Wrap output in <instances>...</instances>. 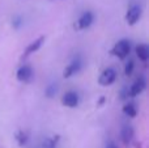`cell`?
Returning a JSON list of instances; mask_svg holds the SVG:
<instances>
[{
  "instance_id": "13",
  "label": "cell",
  "mask_w": 149,
  "mask_h": 148,
  "mask_svg": "<svg viewBox=\"0 0 149 148\" xmlns=\"http://www.w3.org/2000/svg\"><path fill=\"white\" fill-rule=\"evenodd\" d=\"M60 140V136L59 135H55V136H50V138H46L42 143V147L43 148H56L58 143Z\"/></svg>"
},
{
  "instance_id": "17",
  "label": "cell",
  "mask_w": 149,
  "mask_h": 148,
  "mask_svg": "<svg viewBox=\"0 0 149 148\" xmlns=\"http://www.w3.org/2000/svg\"><path fill=\"white\" fill-rule=\"evenodd\" d=\"M12 25H13V28L15 29H18L21 25H22V18H21V16H16L15 18H13V21H12Z\"/></svg>"
},
{
  "instance_id": "4",
  "label": "cell",
  "mask_w": 149,
  "mask_h": 148,
  "mask_svg": "<svg viewBox=\"0 0 149 148\" xmlns=\"http://www.w3.org/2000/svg\"><path fill=\"white\" fill-rule=\"evenodd\" d=\"M81 67H82L81 58H80V57L74 58L72 62H71L70 64H68L67 67L64 68V71H63V77H64V79H70V77H72L73 75H76L77 72H80Z\"/></svg>"
},
{
  "instance_id": "20",
  "label": "cell",
  "mask_w": 149,
  "mask_h": 148,
  "mask_svg": "<svg viewBox=\"0 0 149 148\" xmlns=\"http://www.w3.org/2000/svg\"><path fill=\"white\" fill-rule=\"evenodd\" d=\"M103 102H105V97H101V98H100V101H98V106H100V105H102L103 104Z\"/></svg>"
},
{
  "instance_id": "9",
  "label": "cell",
  "mask_w": 149,
  "mask_h": 148,
  "mask_svg": "<svg viewBox=\"0 0 149 148\" xmlns=\"http://www.w3.org/2000/svg\"><path fill=\"white\" fill-rule=\"evenodd\" d=\"M134 136H135V133H134V128L132 126L130 125H124L120 130V138H122V142L124 143V146L128 147L132 144L134 142Z\"/></svg>"
},
{
  "instance_id": "3",
  "label": "cell",
  "mask_w": 149,
  "mask_h": 148,
  "mask_svg": "<svg viewBox=\"0 0 149 148\" xmlns=\"http://www.w3.org/2000/svg\"><path fill=\"white\" fill-rule=\"evenodd\" d=\"M16 77H17V80L21 81V83H30V81L34 79L33 68L28 64L21 66V67L17 70V72H16Z\"/></svg>"
},
{
  "instance_id": "14",
  "label": "cell",
  "mask_w": 149,
  "mask_h": 148,
  "mask_svg": "<svg viewBox=\"0 0 149 148\" xmlns=\"http://www.w3.org/2000/svg\"><path fill=\"white\" fill-rule=\"evenodd\" d=\"M15 139L17 140L18 146H20V147H24L26 143H28V134H26L25 131L20 130V131H17V133H16Z\"/></svg>"
},
{
  "instance_id": "15",
  "label": "cell",
  "mask_w": 149,
  "mask_h": 148,
  "mask_svg": "<svg viewBox=\"0 0 149 148\" xmlns=\"http://www.w3.org/2000/svg\"><path fill=\"white\" fill-rule=\"evenodd\" d=\"M58 91H59V87H58V84H51V85H49L46 88V91H45V94H46L47 98H52V97H54L55 94L58 93Z\"/></svg>"
},
{
  "instance_id": "18",
  "label": "cell",
  "mask_w": 149,
  "mask_h": 148,
  "mask_svg": "<svg viewBox=\"0 0 149 148\" xmlns=\"http://www.w3.org/2000/svg\"><path fill=\"white\" fill-rule=\"evenodd\" d=\"M128 97H130L128 88H127V87H124V88L120 91V100H122V101H124V100H127Z\"/></svg>"
},
{
  "instance_id": "16",
  "label": "cell",
  "mask_w": 149,
  "mask_h": 148,
  "mask_svg": "<svg viewBox=\"0 0 149 148\" xmlns=\"http://www.w3.org/2000/svg\"><path fill=\"white\" fill-rule=\"evenodd\" d=\"M134 68H135V64L132 60H130V62L126 63V66H124V73H126L127 76H131L132 72H134Z\"/></svg>"
},
{
  "instance_id": "19",
  "label": "cell",
  "mask_w": 149,
  "mask_h": 148,
  "mask_svg": "<svg viewBox=\"0 0 149 148\" xmlns=\"http://www.w3.org/2000/svg\"><path fill=\"white\" fill-rule=\"evenodd\" d=\"M106 148H118L115 146V143H113V142H110V143L107 144V146H106Z\"/></svg>"
},
{
  "instance_id": "6",
  "label": "cell",
  "mask_w": 149,
  "mask_h": 148,
  "mask_svg": "<svg viewBox=\"0 0 149 148\" xmlns=\"http://www.w3.org/2000/svg\"><path fill=\"white\" fill-rule=\"evenodd\" d=\"M141 13H143V9H141V7H139V5H132V7H130L128 10H127V13H126V22L131 26L135 25V24L140 20Z\"/></svg>"
},
{
  "instance_id": "1",
  "label": "cell",
  "mask_w": 149,
  "mask_h": 148,
  "mask_svg": "<svg viewBox=\"0 0 149 148\" xmlns=\"http://www.w3.org/2000/svg\"><path fill=\"white\" fill-rule=\"evenodd\" d=\"M130 52H131V42L128 39H120L111 49V54L120 60L126 59Z\"/></svg>"
},
{
  "instance_id": "5",
  "label": "cell",
  "mask_w": 149,
  "mask_h": 148,
  "mask_svg": "<svg viewBox=\"0 0 149 148\" xmlns=\"http://www.w3.org/2000/svg\"><path fill=\"white\" fill-rule=\"evenodd\" d=\"M116 80V71L114 68H106L98 77V84L102 87H109Z\"/></svg>"
},
{
  "instance_id": "8",
  "label": "cell",
  "mask_w": 149,
  "mask_h": 148,
  "mask_svg": "<svg viewBox=\"0 0 149 148\" xmlns=\"http://www.w3.org/2000/svg\"><path fill=\"white\" fill-rule=\"evenodd\" d=\"M145 88H147V81H145V79L143 77H139L137 80H135V83L131 85V88L128 89L130 92V97H136L139 96V94H141L143 92L145 91Z\"/></svg>"
},
{
  "instance_id": "12",
  "label": "cell",
  "mask_w": 149,
  "mask_h": 148,
  "mask_svg": "<svg viewBox=\"0 0 149 148\" xmlns=\"http://www.w3.org/2000/svg\"><path fill=\"white\" fill-rule=\"evenodd\" d=\"M122 110H123V114L127 115V117H130V118H135L136 114H137L136 105H135L134 102H128V104H126Z\"/></svg>"
},
{
  "instance_id": "21",
  "label": "cell",
  "mask_w": 149,
  "mask_h": 148,
  "mask_svg": "<svg viewBox=\"0 0 149 148\" xmlns=\"http://www.w3.org/2000/svg\"><path fill=\"white\" fill-rule=\"evenodd\" d=\"M50 1H59V0H50Z\"/></svg>"
},
{
  "instance_id": "2",
  "label": "cell",
  "mask_w": 149,
  "mask_h": 148,
  "mask_svg": "<svg viewBox=\"0 0 149 148\" xmlns=\"http://www.w3.org/2000/svg\"><path fill=\"white\" fill-rule=\"evenodd\" d=\"M93 21H94V15H93L90 10H86V12L82 13L79 17V20L76 21L74 29H76V30H85V29H88L92 25Z\"/></svg>"
},
{
  "instance_id": "7",
  "label": "cell",
  "mask_w": 149,
  "mask_h": 148,
  "mask_svg": "<svg viewBox=\"0 0 149 148\" xmlns=\"http://www.w3.org/2000/svg\"><path fill=\"white\" fill-rule=\"evenodd\" d=\"M79 101H80L79 94H77L76 92H73V91L65 92V93L62 96V104H63V106L71 108V109L76 108L77 105H79Z\"/></svg>"
},
{
  "instance_id": "10",
  "label": "cell",
  "mask_w": 149,
  "mask_h": 148,
  "mask_svg": "<svg viewBox=\"0 0 149 148\" xmlns=\"http://www.w3.org/2000/svg\"><path fill=\"white\" fill-rule=\"evenodd\" d=\"M43 42H45V37H43V36L38 37V38L34 39L33 42H30V43H29L28 46H26L25 51H24L22 58H28L29 55H31V54H34L36 51H38L39 47H41L42 45H43Z\"/></svg>"
},
{
  "instance_id": "11",
  "label": "cell",
  "mask_w": 149,
  "mask_h": 148,
  "mask_svg": "<svg viewBox=\"0 0 149 148\" xmlns=\"http://www.w3.org/2000/svg\"><path fill=\"white\" fill-rule=\"evenodd\" d=\"M135 52H136L137 58H139L141 62H147L149 59V47L147 45H144V43L137 45L136 49H135Z\"/></svg>"
}]
</instances>
